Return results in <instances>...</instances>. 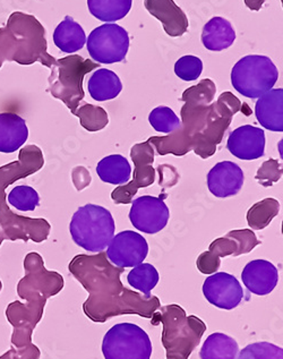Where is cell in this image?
<instances>
[{
    "mask_svg": "<svg viewBox=\"0 0 283 359\" xmlns=\"http://www.w3.org/2000/svg\"><path fill=\"white\" fill-rule=\"evenodd\" d=\"M216 93V84L209 79L185 90L180 99L184 106L180 110L179 130L148 140L159 156H184L191 151L202 159L214 156L233 116L242 106L231 92H223L214 101Z\"/></svg>",
    "mask_w": 283,
    "mask_h": 359,
    "instance_id": "obj_1",
    "label": "cell"
},
{
    "mask_svg": "<svg viewBox=\"0 0 283 359\" xmlns=\"http://www.w3.org/2000/svg\"><path fill=\"white\" fill-rule=\"evenodd\" d=\"M68 270L89 292L83 312L95 323H106L120 316L152 320L161 307L157 296H145L127 289L120 280L125 269L112 265L104 252L76 255L68 264Z\"/></svg>",
    "mask_w": 283,
    "mask_h": 359,
    "instance_id": "obj_2",
    "label": "cell"
},
{
    "mask_svg": "<svg viewBox=\"0 0 283 359\" xmlns=\"http://www.w3.org/2000/svg\"><path fill=\"white\" fill-rule=\"evenodd\" d=\"M25 276L18 283V296L25 301L13 302L6 309L7 321L12 324V347H32V334L45 313L48 299L60 294L65 286L62 274L49 271L40 254L31 252L24 259Z\"/></svg>",
    "mask_w": 283,
    "mask_h": 359,
    "instance_id": "obj_3",
    "label": "cell"
},
{
    "mask_svg": "<svg viewBox=\"0 0 283 359\" xmlns=\"http://www.w3.org/2000/svg\"><path fill=\"white\" fill-rule=\"evenodd\" d=\"M45 156L36 145H25L18 154V161L9 162L0 167V228L8 241H33L36 244L49 238L51 224L43 218H27L16 215L7 205L5 196L8 186L41 170Z\"/></svg>",
    "mask_w": 283,
    "mask_h": 359,
    "instance_id": "obj_4",
    "label": "cell"
},
{
    "mask_svg": "<svg viewBox=\"0 0 283 359\" xmlns=\"http://www.w3.org/2000/svg\"><path fill=\"white\" fill-rule=\"evenodd\" d=\"M154 325L163 324V341L165 359H188L201 344L207 324L195 316H187L183 307L176 304L160 307L152 318Z\"/></svg>",
    "mask_w": 283,
    "mask_h": 359,
    "instance_id": "obj_5",
    "label": "cell"
},
{
    "mask_svg": "<svg viewBox=\"0 0 283 359\" xmlns=\"http://www.w3.org/2000/svg\"><path fill=\"white\" fill-rule=\"evenodd\" d=\"M116 224L109 210L97 204L77 209L69 224V233L77 246L90 253H101L115 236Z\"/></svg>",
    "mask_w": 283,
    "mask_h": 359,
    "instance_id": "obj_6",
    "label": "cell"
},
{
    "mask_svg": "<svg viewBox=\"0 0 283 359\" xmlns=\"http://www.w3.org/2000/svg\"><path fill=\"white\" fill-rule=\"evenodd\" d=\"M100 67V64L91 59H84L78 55H71L57 60L51 67L48 92L58 100L65 103L74 115L81 101L85 97L83 81L88 74Z\"/></svg>",
    "mask_w": 283,
    "mask_h": 359,
    "instance_id": "obj_7",
    "label": "cell"
},
{
    "mask_svg": "<svg viewBox=\"0 0 283 359\" xmlns=\"http://www.w3.org/2000/svg\"><path fill=\"white\" fill-rule=\"evenodd\" d=\"M279 80V71L271 59L262 55L242 57L231 71V84L239 95L258 99Z\"/></svg>",
    "mask_w": 283,
    "mask_h": 359,
    "instance_id": "obj_8",
    "label": "cell"
},
{
    "mask_svg": "<svg viewBox=\"0 0 283 359\" xmlns=\"http://www.w3.org/2000/svg\"><path fill=\"white\" fill-rule=\"evenodd\" d=\"M152 353L150 337L136 324H116L102 340L104 359H151Z\"/></svg>",
    "mask_w": 283,
    "mask_h": 359,
    "instance_id": "obj_9",
    "label": "cell"
},
{
    "mask_svg": "<svg viewBox=\"0 0 283 359\" xmlns=\"http://www.w3.org/2000/svg\"><path fill=\"white\" fill-rule=\"evenodd\" d=\"M261 244L251 229L233 230L221 238L213 241L209 250L202 253L196 261L198 271L203 274L216 273L222 257H239L248 254Z\"/></svg>",
    "mask_w": 283,
    "mask_h": 359,
    "instance_id": "obj_10",
    "label": "cell"
},
{
    "mask_svg": "<svg viewBox=\"0 0 283 359\" xmlns=\"http://www.w3.org/2000/svg\"><path fill=\"white\" fill-rule=\"evenodd\" d=\"M86 46L90 56L97 64H115L126 58L130 49V36L118 24L106 23L92 31Z\"/></svg>",
    "mask_w": 283,
    "mask_h": 359,
    "instance_id": "obj_11",
    "label": "cell"
},
{
    "mask_svg": "<svg viewBox=\"0 0 283 359\" xmlns=\"http://www.w3.org/2000/svg\"><path fill=\"white\" fill-rule=\"evenodd\" d=\"M154 156L156 151L148 141L137 143L130 149V158L135 165L134 178L112 191L111 198L113 203H132L139 189L149 187L156 182L157 175L153 168Z\"/></svg>",
    "mask_w": 283,
    "mask_h": 359,
    "instance_id": "obj_12",
    "label": "cell"
},
{
    "mask_svg": "<svg viewBox=\"0 0 283 359\" xmlns=\"http://www.w3.org/2000/svg\"><path fill=\"white\" fill-rule=\"evenodd\" d=\"M149 254L146 239L133 230H125L113 236L106 248V259L118 268H134L144 262Z\"/></svg>",
    "mask_w": 283,
    "mask_h": 359,
    "instance_id": "obj_13",
    "label": "cell"
},
{
    "mask_svg": "<svg viewBox=\"0 0 283 359\" xmlns=\"http://www.w3.org/2000/svg\"><path fill=\"white\" fill-rule=\"evenodd\" d=\"M170 211L163 198L143 195L132 201L130 220L141 233L154 235L165 229Z\"/></svg>",
    "mask_w": 283,
    "mask_h": 359,
    "instance_id": "obj_14",
    "label": "cell"
},
{
    "mask_svg": "<svg viewBox=\"0 0 283 359\" xmlns=\"http://www.w3.org/2000/svg\"><path fill=\"white\" fill-rule=\"evenodd\" d=\"M203 294L213 306L231 311L239 306L244 298V290L237 278L227 272H216L203 283Z\"/></svg>",
    "mask_w": 283,
    "mask_h": 359,
    "instance_id": "obj_15",
    "label": "cell"
},
{
    "mask_svg": "<svg viewBox=\"0 0 283 359\" xmlns=\"http://www.w3.org/2000/svg\"><path fill=\"white\" fill-rule=\"evenodd\" d=\"M227 149L240 160H256L265 154V132L258 127L244 125L230 133Z\"/></svg>",
    "mask_w": 283,
    "mask_h": 359,
    "instance_id": "obj_16",
    "label": "cell"
},
{
    "mask_svg": "<svg viewBox=\"0 0 283 359\" xmlns=\"http://www.w3.org/2000/svg\"><path fill=\"white\" fill-rule=\"evenodd\" d=\"M244 171L233 161L216 163L207 174V187L216 198H227L238 194L244 185Z\"/></svg>",
    "mask_w": 283,
    "mask_h": 359,
    "instance_id": "obj_17",
    "label": "cell"
},
{
    "mask_svg": "<svg viewBox=\"0 0 283 359\" xmlns=\"http://www.w3.org/2000/svg\"><path fill=\"white\" fill-rule=\"evenodd\" d=\"M242 283L251 294L266 296L271 294L279 281L277 266L266 259H254L242 272Z\"/></svg>",
    "mask_w": 283,
    "mask_h": 359,
    "instance_id": "obj_18",
    "label": "cell"
},
{
    "mask_svg": "<svg viewBox=\"0 0 283 359\" xmlns=\"http://www.w3.org/2000/svg\"><path fill=\"white\" fill-rule=\"evenodd\" d=\"M144 7L163 23L169 36L178 38L188 31V18L174 0H144Z\"/></svg>",
    "mask_w": 283,
    "mask_h": 359,
    "instance_id": "obj_19",
    "label": "cell"
},
{
    "mask_svg": "<svg viewBox=\"0 0 283 359\" xmlns=\"http://www.w3.org/2000/svg\"><path fill=\"white\" fill-rule=\"evenodd\" d=\"M255 116L261 126L271 132H283V88H272L255 103Z\"/></svg>",
    "mask_w": 283,
    "mask_h": 359,
    "instance_id": "obj_20",
    "label": "cell"
},
{
    "mask_svg": "<svg viewBox=\"0 0 283 359\" xmlns=\"http://www.w3.org/2000/svg\"><path fill=\"white\" fill-rule=\"evenodd\" d=\"M29 139L27 121L14 112H0V154H14Z\"/></svg>",
    "mask_w": 283,
    "mask_h": 359,
    "instance_id": "obj_21",
    "label": "cell"
},
{
    "mask_svg": "<svg viewBox=\"0 0 283 359\" xmlns=\"http://www.w3.org/2000/svg\"><path fill=\"white\" fill-rule=\"evenodd\" d=\"M202 43L209 51H222L233 46L236 40V31L226 18H213L204 25Z\"/></svg>",
    "mask_w": 283,
    "mask_h": 359,
    "instance_id": "obj_22",
    "label": "cell"
},
{
    "mask_svg": "<svg viewBox=\"0 0 283 359\" xmlns=\"http://www.w3.org/2000/svg\"><path fill=\"white\" fill-rule=\"evenodd\" d=\"M88 90L93 100L104 102L113 100L120 95L123 83L115 72L106 68H99L90 77Z\"/></svg>",
    "mask_w": 283,
    "mask_h": 359,
    "instance_id": "obj_23",
    "label": "cell"
},
{
    "mask_svg": "<svg viewBox=\"0 0 283 359\" xmlns=\"http://www.w3.org/2000/svg\"><path fill=\"white\" fill-rule=\"evenodd\" d=\"M53 43L62 53H76L86 43L85 32L71 16H66L65 20L58 24L53 32Z\"/></svg>",
    "mask_w": 283,
    "mask_h": 359,
    "instance_id": "obj_24",
    "label": "cell"
},
{
    "mask_svg": "<svg viewBox=\"0 0 283 359\" xmlns=\"http://www.w3.org/2000/svg\"><path fill=\"white\" fill-rule=\"evenodd\" d=\"M97 174L104 183L121 186L130 182L132 167L125 156L112 154L97 163Z\"/></svg>",
    "mask_w": 283,
    "mask_h": 359,
    "instance_id": "obj_25",
    "label": "cell"
},
{
    "mask_svg": "<svg viewBox=\"0 0 283 359\" xmlns=\"http://www.w3.org/2000/svg\"><path fill=\"white\" fill-rule=\"evenodd\" d=\"M239 346L235 339L224 333H212L207 337L200 351L201 359H236Z\"/></svg>",
    "mask_w": 283,
    "mask_h": 359,
    "instance_id": "obj_26",
    "label": "cell"
},
{
    "mask_svg": "<svg viewBox=\"0 0 283 359\" xmlns=\"http://www.w3.org/2000/svg\"><path fill=\"white\" fill-rule=\"evenodd\" d=\"M133 0H88V7L101 22H117L126 18L132 9Z\"/></svg>",
    "mask_w": 283,
    "mask_h": 359,
    "instance_id": "obj_27",
    "label": "cell"
},
{
    "mask_svg": "<svg viewBox=\"0 0 283 359\" xmlns=\"http://www.w3.org/2000/svg\"><path fill=\"white\" fill-rule=\"evenodd\" d=\"M280 203L275 198H268L254 204L248 210V226L253 230H263L271 224L272 220L279 215Z\"/></svg>",
    "mask_w": 283,
    "mask_h": 359,
    "instance_id": "obj_28",
    "label": "cell"
},
{
    "mask_svg": "<svg viewBox=\"0 0 283 359\" xmlns=\"http://www.w3.org/2000/svg\"><path fill=\"white\" fill-rule=\"evenodd\" d=\"M159 279V272L150 263H141L134 266L127 276L130 286L145 296H150L151 292L157 287Z\"/></svg>",
    "mask_w": 283,
    "mask_h": 359,
    "instance_id": "obj_29",
    "label": "cell"
},
{
    "mask_svg": "<svg viewBox=\"0 0 283 359\" xmlns=\"http://www.w3.org/2000/svg\"><path fill=\"white\" fill-rule=\"evenodd\" d=\"M74 115L80 119L81 126L88 132H99L109 124V116L106 110L90 103L78 107Z\"/></svg>",
    "mask_w": 283,
    "mask_h": 359,
    "instance_id": "obj_30",
    "label": "cell"
},
{
    "mask_svg": "<svg viewBox=\"0 0 283 359\" xmlns=\"http://www.w3.org/2000/svg\"><path fill=\"white\" fill-rule=\"evenodd\" d=\"M8 203L18 211L27 212L34 211L40 204V196L36 189L27 185L15 186L9 191L8 198H5Z\"/></svg>",
    "mask_w": 283,
    "mask_h": 359,
    "instance_id": "obj_31",
    "label": "cell"
},
{
    "mask_svg": "<svg viewBox=\"0 0 283 359\" xmlns=\"http://www.w3.org/2000/svg\"><path fill=\"white\" fill-rule=\"evenodd\" d=\"M149 123L154 130L163 134H172L179 130L181 121L169 107L160 106L154 108L149 115Z\"/></svg>",
    "mask_w": 283,
    "mask_h": 359,
    "instance_id": "obj_32",
    "label": "cell"
},
{
    "mask_svg": "<svg viewBox=\"0 0 283 359\" xmlns=\"http://www.w3.org/2000/svg\"><path fill=\"white\" fill-rule=\"evenodd\" d=\"M236 359H283V349L270 342H254L246 346Z\"/></svg>",
    "mask_w": 283,
    "mask_h": 359,
    "instance_id": "obj_33",
    "label": "cell"
},
{
    "mask_svg": "<svg viewBox=\"0 0 283 359\" xmlns=\"http://www.w3.org/2000/svg\"><path fill=\"white\" fill-rule=\"evenodd\" d=\"M203 72V62L196 56H184L174 64V74L180 80L192 82L198 80Z\"/></svg>",
    "mask_w": 283,
    "mask_h": 359,
    "instance_id": "obj_34",
    "label": "cell"
},
{
    "mask_svg": "<svg viewBox=\"0 0 283 359\" xmlns=\"http://www.w3.org/2000/svg\"><path fill=\"white\" fill-rule=\"evenodd\" d=\"M282 163L280 161L270 159L263 162V165L257 170L255 180L264 187H270L282 178Z\"/></svg>",
    "mask_w": 283,
    "mask_h": 359,
    "instance_id": "obj_35",
    "label": "cell"
},
{
    "mask_svg": "<svg viewBox=\"0 0 283 359\" xmlns=\"http://www.w3.org/2000/svg\"><path fill=\"white\" fill-rule=\"evenodd\" d=\"M41 351L39 349L38 346H32L29 348H11L7 353L0 356V359H40Z\"/></svg>",
    "mask_w": 283,
    "mask_h": 359,
    "instance_id": "obj_36",
    "label": "cell"
},
{
    "mask_svg": "<svg viewBox=\"0 0 283 359\" xmlns=\"http://www.w3.org/2000/svg\"><path fill=\"white\" fill-rule=\"evenodd\" d=\"M71 178H73V183L77 191H83V189L88 187L91 184L92 177L90 171L85 167H75L71 172Z\"/></svg>",
    "mask_w": 283,
    "mask_h": 359,
    "instance_id": "obj_37",
    "label": "cell"
},
{
    "mask_svg": "<svg viewBox=\"0 0 283 359\" xmlns=\"http://www.w3.org/2000/svg\"><path fill=\"white\" fill-rule=\"evenodd\" d=\"M264 3H265V0H245L247 8L251 9V11H254V12H258V11H261Z\"/></svg>",
    "mask_w": 283,
    "mask_h": 359,
    "instance_id": "obj_38",
    "label": "cell"
},
{
    "mask_svg": "<svg viewBox=\"0 0 283 359\" xmlns=\"http://www.w3.org/2000/svg\"><path fill=\"white\" fill-rule=\"evenodd\" d=\"M6 239V237H5V235H4L3 230H1V228H0V246H1V244H3L4 241ZM1 289H3V283H1V281H0V292H1Z\"/></svg>",
    "mask_w": 283,
    "mask_h": 359,
    "instance_id": "obj_39",
    "label": "cell"
}]
</instances>
